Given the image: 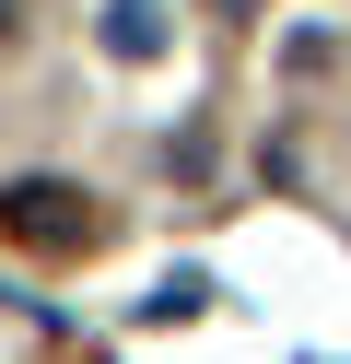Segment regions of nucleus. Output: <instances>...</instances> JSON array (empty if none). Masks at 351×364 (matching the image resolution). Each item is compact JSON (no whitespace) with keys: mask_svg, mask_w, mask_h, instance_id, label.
I'll list each match as a JSON object with an SVG mask.
<instances>
[{"mask_svg":"<svg viewBox=\"0 0 351 364\" xmlns=\"http://www.w3.org/2000/svg\"><path fill=\"white\" fill-rule=\"evenodd\" d=\"M0 247H23V259H82V247H106V212H94V188H70V176H12V188H0Z\"/></svg>","mask_w":351,"mask_h":364,"instance_id":"obj_1","label":"nucleus"},{"mask_svg":"<svg viewBox=\"0 0 351 364\" xmlns=\"http://www.w3.org/2000/svg\"><path fill=\"white\" fill-rule=\"evenodd\" d=\"M94 48L129 59V71H152V59L176 48V24H164V0H106V12H94Z\"/></svg>","mask_w":351,"mask_h":364,"instance_id":"obj_2","label":"nucleus"},{"mask_svg":"<svg viewBox=\"0 0 351 364\" xmlns=\"http://www.w3.org/2000/svg\"><path fill=\"white\" fill-rule=\"evenodd\" d=\"M199 294H211L199 270H164V294H152V317H199Z\"/></svg>","mask_w":351,"mask_h":364,"instance_id":"obj_3","label":"nucleus"}]
</instances>
